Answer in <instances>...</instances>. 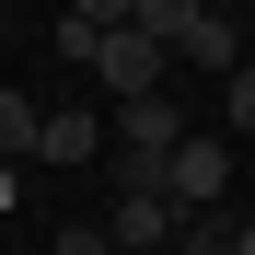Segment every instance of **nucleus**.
I'll list each match as a JSON object with an SVG mask.
<instances>
[{
    "label": "nucleus",
    "instance_id": "obj_1",
    "mask_svg": "<svg viewBox=\"0 0 255 255\" xmlns=\"http://www.w3.org/2000/svg\"><path fill=\"white\" fill-rule=\"evenodd\" d=\"M186 139V116H174V93H128L116 105V186H162V151H174Z\"/></svg>",
    "mask_w": 255,
    "mask_h": 255
},
{
    "label": "nucleus",
    "instance_id": "obj_2",
    "mask_svg": "<svg viewBox=\"0 0 255 255\" xmlns=\"http://www.w3.org/2000/svg\"><path fill=\"white\" fill-rule=\"evenodd\" d=\"M105 232H116V255H174V232H186V209L162 197V186H116V209H105Z\"/></svg>",
    "mask_w": 255,
    "mask_h": 255
},
{
    "label": "nucleus",
    "instance_id": "obj_3",
    "mask_svg": "<svg viewBox=\"0 0 255 255\" xmlns=\"http://www.w3.org/2000/svg\"><path fill=\"white\" fill-rule=\"evenodd\" d=\"M221 186H232V151L221 139H174L162 151V197L174 209H221Z\"/></svg>",
    "mask_w": 255,
    "mask_h": 255
},
{
    "label": "nucleus",
    "instance_id": "obj_4",
    "mask_svg": "<svg viewBox=\"0 0 255 255\" xmlns=\"http://www.w3.org/2000/svg\"><path fill=\"white\" fill-rule=\"evenodd\" d=\"M93 70H105V93H116V105H128V93H162V35L116 23L105 47H93Z\"/></svg>",
    "mask_w": 255,
    "mask_h": 255
},
{
    "label": "nucleus",
    "instance_id": "obj_5",
    "mask_svg": "<svg viewBox=\"0 0 255 255\" xmlns=\"http://www.w3.org/2000/svg\"><path fill=\"white\" fill-rule=\"evenodd\" d=\"M174 47H186L197 70H244V35H232V12H221V0H209V12H197V23L174 35Z\"/></svg>",
    "mask_w": 255,
    "mask_h": 255
},
{
    "label": "nucleus",
    "instance_id": "obj_6",
    "mask_svg": "<svg viewBox=\"0 0 255 255\" xmlns=\"http://www.w3.org/2000/svg\"><path fill=\"white\" fill-rule=\"evenodd\" d=\"M93 151H105L93 116H47V128H35V162H93Z\"/></svg>",
    "mask_w": 255,
    "mask_h": 255
},
{
    "label": "nucleus",
    "instance_id": "obj_7",
    "mask_svg": "<svg viewBox=\"0 0 255 255\" xmlns=\"http://www.w3.org/2000/svg\"><path fill=\"white\" fill-rule=\"evenodd\" d=\"M174 255H244V221H221V209H186Z\"/></svg>",
    "mask_w": 255,
    "mask_h": 255
},
{
    "label": "nucleus",
    "instance_id": "obj_8",
    "mask_svg": "<svg viewBox=\"0 0 255 255\" xmlns=\"http://www.w3.org/2000/svg\"><path fill=\"white\" fill-rule=\"evenodd\" d=\"M35 128H47V116H35L12 81H0V162H35Z\"/></svg>",
    "mask_w": 255,
    "mask_h": 255
},
{
    "label": "nucleus",
    "instance_id": "obj_9",
    "mask_svg": "<svg viewBox=\"0 0 255 255\" xmlns=\"http://www.w3.org/2000/svg\"><path fill=\"white\" fill-rule=\"evenodd\" d=\"M197 12H209V0H128V23H139V35H162V47H174Z\"/></svg>",
    "mask_w": 255,
    "mask_h": 255
},
{
    "label": "nucleus",
    "instance_id": "obj_10",
    "mask_svg": "<svg viewBox=\"0 0 255 255\" xmlns=\"http://www.w3.org/2000/svg\"><path fill=\"white\" fill-rule=\"evenodd\" d=\"M47 255H116V232H105V221H70V232H58Z\"/></svg>",
    "mask_w": 255,
    "mask_h": 255
},
{
    "label": "nucleus",
    "instance_id": "obj_11",
    "mask_svg": "<svg viewBox=\"0 0 255 255\" xmlns=\"http://www.w3.org/2000/svg\"><path fill=\"white\" fill-rule=\"evenodd\" d=\"M70 23H93V35H116V23H128V0H70Z\"/></svg>",
    "mask_w": 255,
    "mask_h": 255
},
{
    "label": "nucleus",
    "instance_id": "obj_12",
    "mask_svg": "<svg viewBox=\"0 0 255 255\" xmlns=\"http://www.w3.org/2000/svg\"><path fill=\"white\" fill-rule=\"evenodd\" d=\"M232 128H255V70H232Z\"/></svg>",
    "mask_w": 255,
    "mask_h": 255
},
{
    "label": "nucleus",
    "instance_id": "obj_13",
    "mask_svg": "<svg viewBox=\"0 0 255 255\" xmlns=\"http://www.w3.org/2000/svg\"><path fill=\"white\" fill-rule=\"evenodd\" d=\"M0 209H12V162H0Z\"/></svg>",
    "mask_w": 255,
    "mask_h": 255
},
{
    "label": "nucleus",
    "instance_id": "obj_14",
    "mask_svg": "<svg viewBox=\"0 0 255 255\" xmlns=\"http://www.w3.org/2000/svg\"><path fill=\"white\" fill-rule=\"evenodd\" d=\"M244 255H255V221H244Z\"/></svg>",
    "mask_w": 255,
    "mask_h": 255
}]
</instances>
